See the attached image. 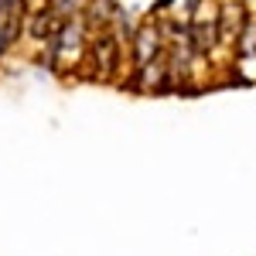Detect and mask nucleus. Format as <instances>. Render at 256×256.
Returning <instances> with one entry per match:
<instances>
[{"instance_id":"nucleus-3","label":"nucleus","mask_w":256,"mask_h":256,"mask_svg":"<svg viewBox=\"0 0 256 256\" xmlns=\"http://www.w3.org/2000/svg\"><path fill=\"white\" fill-rule=\"evenodd\" d=\"M82 7V0H52V18H76V10Z\"/></svg>"},{"instance_id":"nucleus-1","label":"nucleus","mask_w":256,"mask_h":256,"mask_svg":"<svg viewBox=\"0 0 256 256\" xmlns=\"http://www.w3.org/2000/svg\"><path fill=\"white\" fill-rule=\"evenodd\" d=\"M158 55H160V34L147 24V28H140L137 44H134V65H137V72H147Z\"/></svg>"},{"instance_id":"nucleus-2","label":"nucleus","mask_w":256,"mask_h":256,"mask_svg":"<svg viewBox=\"0 0 256 256\" xmlns=\"http://www.w3.org/2000/svg\"><path fill=\"white\" fill-rule=\"evenodd\" d=\"M14 38H18V14H14L10 7H4V10H0V55L10 48Z\"/></svg>"}]
</instances>
